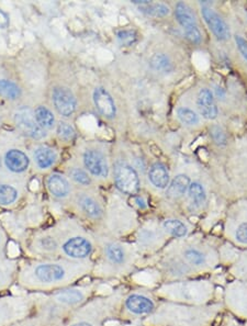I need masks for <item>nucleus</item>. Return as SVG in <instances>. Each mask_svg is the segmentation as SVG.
<instances>
[{
	"instance_id": "f257e3e1",
	"label": "nucleus",
	"mask_w": 247,
	"mask_h": 326,
	"mask_svg": "<svg viewBox=\"0 0 247 326\" xmlns=\"http://www.w3.org/2000/svg\"><path fill=\"white\" fill-rule=\"evenodd\" d=\"M91 270V265L66 258L20 261L15 284L27 293H51L69 287Z\"/></svg>"
},
{
	"instance_id": "f03ea898",
	"label": "nucleus",
	"mask_w": 247,
	"mask_h": 326,
	"mask_svg": "<svg viewBox=\"0 0 247 326\" xmlns=\"http://www.w3.org/2000/svg\"><path fill=\"white\" fill-rule=\"evenodd\" d=\"M33 312L32 293L0 296V326H10L27 319Z\"/></svg>"
},
{
	"instance_id": "7ed1b4c3",
	"label": "nucleus",
	"mask_w": 247,
	"mask_h": 326,
	"mask_svg": "<svg viewBox=\"0 0 247 326\" xmlns=\"http://www.w3.org/2000/svg\"><path fill=\"white\" fill-rule=\"evenodd\" d=\"M92 252L94 245L84 236H71L60 243V255L69 261H84L91 256Z\"/></svg>"
},
{
	"instance_id": "20e7f679",
	"label": "nucleus",
	"mask_w": 247,
	"mask_h": 326,
	"mask_svg": "<svg viewBox=\"0 0 247 326\" xmlns=\"http://www.w3.org/2000/svg\"><path fill=\"white\" fill-rule=\"evenodd\" d=\"M91 289L89 287H66L49 293L51 299L70 313L78 309L88 298Z\"/></svg>"
},
{
	"instance_id": "39448f33",
	"label": "nucleus",
	"mask_w": 247,
	"mask_h": 326,
	"mask_svg": "<svg viewBox=\"0 0 247 326\" xmlns=\"http://www.w3.org/2000/svg\"><path fill=\"white\" fill-rule=\"evenodd\" d=\"M175 15L178 23L182 25L186 38L193 44H200L202 41V34L195 20V15L187 3L178 2L175 7Z\"/></svg>"
},
{
	"instance_id": "423d86ee",
	"label": "nucleus",
	"mask_w": 247,
	"mask_h": 326,
	"mask_svg": "<svg viewBox=\"0 0 247 326\" xmlns=\"http://www.w3.org/2000/svg\"><path fill=\"white\" fill-rule=\"evenodd\" d=\"M27 254L31 260L58 258L60 255V241L52 234H42L32 241L28 247Z\"/></svg>"
},
{
	"instance_id": "0eeeda50",
	"label": "nucleus",
	"mask_w": 247,
	"mask_h": 326,
	"mask_svg": "<svg viewBox=\"0 0 247 326\" xmlns=\"http://www.w3.org/2000/svg\"><path fill=\"white\" fill-rule=\"evenodd\" d=\"M14 121L19 130L21 131L24 135L34 139H41L46 136L45 130H43L38 124L37 120H35L34 113L31 109L27 107L20 108L19 110L15 112Z\"/></svg>"
},
{
	"instance_id": "6e6552de",
	"label": "nucleus",
	"mask_w": 247,
	"mask_h": 326,
	"mask_svg": "<svg viewBox=\"0 0 247 326\" xmlns=\"http://www.w3.org/2000/svg\"><path fill=\"white\" fill-rule=\"evenodd\" d=\"M115 181L117 188L122 194L125 195H136L140 190V178L130 165L122 164L116 168Z\"/></svg>"
},
{
	"instance_id": "1a4fd4ad",
	"label": "nucleus",
	"mask_w": 247,
	"mask_h": 326,
	"mask_svg": "<svg viewBox=\"0 0 247 326\" xmlns=\"http://www.w3.org/2000/svg\"><path fill=\"white\" fill-rule=\"evenodd\" d=\"M20 261L13 257L0 258V296L8 292L17 281Z\"/></svg>"
},
{
	"instance_id": "9d476101",
	"label": "nucleus",
	"mask_w": 247,
	"mask_h": 326,
	"mask_svg": "<svg viewBox=\"0 0 247 326\" xmlns=\"http://www.w3.org/2000/svg\"><path fill=\"white\" fill-rule=\"evenodd\" d=\"M201 13L205 23L215 38L220 41H225L230 38L231 31L228 23L215 10L208 6H202Z\"/></svg>"
},
{
	"instance_id": "9b49d317",
	"label": "nucleus",
	"mask_w": 247,
	"mask_h": 326,
	"mask_svg": "<svg viewBox=\"0 0 247 326\" xmlns=\"http://www.w3.org/2000/svg\"><path fill=\"white\" fill-rule=\"evenodd\" d=\"M52 100L60 115L70 117L76 111L77 100L73 91L66 87H56L53 90Z\"/></svg>"
},
{
	"instance_id": "f8f14e48",
	"label": "nucleus",
	"mask_w": 247,
	"mask_h": 326,
	"mask_svg": "<svg viewBox=\"0 0 247 326\" xmlns=\"http://www.w3.org/2000/svg\"><path fill=\"white\" fill-rule=\"evenodd\" d=\"M84 164L88 172L96 177L106 178L109 174L107 158L105 155L96 149H88L84 154Z\"/></svg>"
},
{
	"instance_id": "ddd939ff",
	"label": "nucleus",
	"mask_w": 247,
	"mask_h": 326,
	"mask_svg": "<svg viewBox=\"0 0 247 326\" xmlns=\"http://www.w3.org/2000/svg\"><path fill=\"white\" fill-rule=\"evenodd\" d=\"M197 106L200 115L208 120H214L219 115L218 106L215 103L212 91L208 88H202L197 97Z\"/></svg>"
},
{
	"instance_id": "4468645a",
	"label": "nucleus",
	"mask_w": 247,
	"mask_h": 326,
	"mask_svg": "<svg viewBox=\"0 0 247 326\" xmlns=\"http://www.w3.org/2000/svg\"><path fill=\"white\" fill-rule=\"evenodd\" d=\"M94 102L97 108V110L99 111L102 116L108 119H112L116 117L117 113V108L113 101L111 95L108 92L105 88L98 87L94 91Z\"/></svg>"
},
{
	"instance_id": "2eb2a0df",
	"label": "nucleus",
	"mask_w": 247,
	"mask_h": 326,
	"mask_svg": "<svg viewBox=\"0 0 247 326\" xmlns=\"http://www.w3.org/2000/svg\"><path fill=\"white\" fill-rule=\"evenodd\" d=\"M124 307L128 312L141 315L147 314L154 310V303L152 300L137 293H132L124 301Z\"/></svg>"
},
{
	"instance_id": "dca6fc26",
	"label": "nucleus",
	"mask_w": 247,
	"mask_h": 326,
	"mask_svg": "<svg viewBox=\"0 0 247 326\" xmlns=\"http://www.w3.org/2000/svg\"><path fill=\"white\" fill-rule=\"evenodd\" d=\"M29 157L19 149H11L6 154L4 164L13 173H23L29 167Z\"/></svg>"
},
{
	"instance_id": "f3484780",
	"label": "nucleus",
	"mask_w": 247,
	"mask_h": 326,
	"mask_svg": "<svg viewBox=\"0 0 247 326\" xmlns=\"http://www.w3.org/2000/svg\"><path fill=\"white\" fill-rule=\"evenodd\" d=\"M148 179L154 187L165 189L169 185V173L166 165L163 163H154L148 170Z\"/></svg>"
},
{
	"instance_id": "a211bd4d",
	"label": "nucleus",
	"mask_w": 247,
	"mask_h": 326,
	"mask_svg": "<svg viewBox=\"0 0 247 326\" xmlns=\"http://www.w3.org/2000/svg\"><path fill=\"white\" fill-rule=\"evenodd\" d=\"M104 254L106 261L113 267H121L125 263L126 254L124 248L117 243H108L105 245Z\"/></svg>"
},
{
	"instance_id": "6ab92c4d",
	"label": "nucleus",
	"mask_w": 247,
	"mask_h": 326,
	"mask_svg": "<svg viewBox=\"0 0 247 326\" xmlns=\"http://www.w3.org/2000/svg\"><path fill=\"white\" fill-rule=\"evenodd\" d=\"M48 188L50 193L56 198H66L70 193V186L63 176L59 174L51 175L48 179Z\"/></svg>"
},
{
	"instance_id": "aec40b11",
	"label": "nucleus",
	"mask_w": 247,
	"mask_h": 326,
	"mask_svg": "<svg viewBox=\"0 0 247 326\" xmlns=\"http://www.w3.org/2000/svg\"><path fill=\"white\" fill-rule=\"evenodd\" d=\"M190 184L191 183H190V178L187 175H184V174L177 175L176 177L172 180L171 185H168L167 196H169V198H173V199L180 198V196H183L185 194L187 193Z\"/></svg>"
},
{
	"instance_id": "412c9836",
	"label": "nucleus",
	"mask_w": 247,
	"mask_h": 326,
	"mask_svg": "<svg viewBox=\"0 0 247 326\" xmlns=\"http://www.w3.org/2000/svg\"><path fill=\"white\" fill-rule=\"evenodd\" d=\"M78 204L85 215L92 220H99L104 215V210L97 201L88 196H82L78 200Z\"/></svg>"
},
{
	"instance_id": "4be33fe9",
	"label": "nucleus",
	"mask_w": 247,
	"mask_h": 326,
	"mask_svg": "<svg viewBox=\"0 0 247 326\" xmlns=\"http://www.w3.org/2000/svg\"><path fill=\"white\" fill-rule=\"evenodd\" d=\"M34 158L40 168L46 169L51 166H53V164L56 160V154L52 148L39 147L35 149Z\"/></svg>"
},
{
	"instance_id": "5701e85b",
	"label": "nucleus",
	"mask_w": 247,
	"mask_h": 326,
	"mask_svg": "<svg viewBox=\"0 0 247 326\" xmlns=\"http://www.w3.org/2000/svg\"><path fill=\"white\" fill-rule=\"evenodd\" d=\"M150 66L153 70L163 72V74H167V72H171L173 70L171 59L164 53L154 54L150 60Z\"/></svg>"
},
{
	"instance_id": "b1692460",
	"label": "nucleus",
	"mask_w": 247,
	"mask_h": 326,
	"mask_svg": "<svg viewBox=\"0 0 247 326\" xmlns=\"http://www.w3.org/2000/svg\"><path fill=\"white\" fill-rule=\"evenodd\" d=\"M34 118L37 120L39 126L43 129V130H50L52 129L55 124V118L53 113L51 112L48 108L40 106L34 111Z\"/></svg>"
},
{
	"instance_id": "393cba45",
	"label": "nucleus",
	"mask_w": 247,
	"mask_h": 326,
	"mask_svg": "<svg viewBox=\"0 0 247 326\" xmlns=\"http://www.w3.org/2000/svg\"><path fill=\"white\" fill-rule=\"evenodd\" d=\"M21 95V90L17 84L7 79H0V96L9 100H15Z\"/></svg>"
},
{
	"instance_id": "a878e982",
	"label": "nucleus",
	"mask_w": 247,
	"mask_h": 326,
	"mask_svg": "<svg viewBox=\"0 0 247 326\" xmlns=\"http://www.w3.org/2000/svg\"><path fill=\"white\" fill-rule=\"evenodd\" d=\"M164 230L174 237H184L187 235L188 229L182 221L176 219H169L166 220L163 223Z\"/></svg>"
},
{
	"instance_id": "bb28decb",
	"label": "nucleus",
	"mask_w": 247,
	"mask_h": 326,
	"mask_svg": "<svg viewBox=\"0 0 247 326\" xmlns=\"http://www.w3.org/2000/svg\"><path fill=\"white\" fill-rule=\"evenodd\" d=\"M19 194L15 188L8 185L0 184V205L9 206L18 200Z\"/></svg>"
},
{
	"instance_id": "cd10ccee",
	"label": "nucleus",
	"mask_w": 247,
	"mask_h": 326,
	"mask_svg": "<svg viewBox=\"0 0 247 326\" xmlns=\"http://www.w3.org/2000/svg\"><path fill=\"white\" fill-rule=\"evenodd\" d=\"M140 9L142 12L152 15V17H166V15H168L169 12H171L169 7L162 2H150L147 4H143V6H140Z\"/></svg>"
},
{
	"instance_id": "c85d7f7f",
	"label": "nucleus",
	"mask_w": 247,
	"mask_h": 326,
	"mask_svg": "<svg viewBox=\"0 0 247 326\" xmlns=\"http://www.w3.org/2000/svg\"><path fill=\"white\" fill-rule=\"evenodd\" d=\"M188 194L192 203L197 206L202 205L205 202V199H207V194H205L203 186L199 183L190 184Z\"/></svg>"
},
{
	"instance_id": "c756f323",
	"label": "nucleus",
	"mask_w": 247,
	"mask_h": 326,
	"mask_svg": "<svg viewBox=\"0 0 247 326\" xmlns=\"http://www.w3.org/2000/svg\"><path fill=\"white\" fill-rule=\"evenodd\" d=\"M177 117L186 126H197L200 121L197 113L186 107H179L177 109Z\"/></svg>"
},
{
	"instance_id": "7c9ffc66",
	"label": "nucleus",
	"mask_w": 247,
	"mask_h": 326,
	"mask_svg": "<svg viewBox=\"0 0 247 326\" xmlns=\"http://www.w3.org/2000/svg\"><path fill=\"white\" fill-rule=\"evenodd\" d=\"M184 256L193 266H201L205 261V257L203 254L200 251L195 250V248H188V250L185 251Z\"/></svg>"
},
{
	"instance_id": "2f4dec72",
	"label": "nucleus",
	"mask_w": 247,
	"mask_h": 326,
	"mask_svg": "<svg viewBox=\"0 0 247 326\" xmlns=\"http://www.w3.org/2000/svg\"><path fill=\"white\" fill-rule=\"evenodd\" d=\"M119 42L124 46H131L137 41V34L133 30H121L117 33Z\"/></svg>"
},
{
	"instance_id": "473e14b6",
	"label": "nucleus",
	"mask_w": 247,
	"mask_h": 326,
	"mask_svg": "<svg viewBox=\"0 0 247 326\" xmlns=\"http://www.w3.org/2000/svg\"><path fill=\"white\" fill-rule=\"evenodd\" d=\"M58 134L62 139H64L66 142H69L75 137V130L70 124L66 122H61L58 126Z\"/></svg>"
},
{
	"instance_id": "72a5a7b5",
	"label": "nucleus",
	"mask_w": 247,
	"mask_h": 326,
	"mask_svg": "<svg viewBox=\"0 0 247 326\" xmlns=\"http://www.w3.org/2000/svg\"><path fill=\"white\" fill-rule=\"evenodd\" d=\"M210 135L212 136L215 144L226 145V143H228V136H226L223 129L219 126H212L210 128Z\"/></svg>"
},
{
	"instance_id": "f704fd0d",
	"label": "nucleus",
	"mask_w": 247,
	"mask_h": 326,
	"mask_svg": "<svg viewBox=\"0 0 247 326\" xmlns=\"http://www.w3.org/2000/svg\"><path fill=\"white\" fill-rule=\"evenodd\" d=\"M70 176L77 184H80L82 186L89 185L90 181H91L88 174H87L86 172H84L82 169H79V168H74L73 170H71Z\"/></svg>"
},
{
	"instance_id": "c9c22d12",
	"label": "nucleus",
	"mask_w": 247,
	"mask_h": 326,
	"mask_svg": "<svg viewBox=\"0 0 247 326\" xmlns=\"http://www.w3.org/2000/svg\"><path fill=\"white\" fill-rule=\"evenodd\" d=\"M235 239L238 240V242L242 243V244L247 245V221L239 225L235 233Z\"/></svg>"
},
{
	"instance_id": "e433bc0d",
	"label": "nucleus",
	"mask_w": 247,
	"mask_h": 326,
	"mask_svg": "<svg viewBox=\"0 0 247 326\" xmlns=\"http://www.w3.org/2000/svg\"><path fill=\"white\" fill-rule=\"evenodd\" d=\"M235 43H236V48H238L241 55L243 56V59L247 62V40L244 39L243 36L236 35Z\"/></svg>"
},
{
	"instance_id": "4c0bfd02",
	"label": "nucleus",
	"mask_w": 247,
	"mask_h": 326,
	"mask_svg": "<svg viewBox=\"0 0 247 326\" xmlns=\"http://www.w3.org/2000/svg\"><path fill=\"white\" fill-rule=\"evenodd\" d=\"M10 326H40V324L37 321V319L33 317V315H30V317H28L27 319H24L22 321H19V322L14 323V324L10 325Z\"/></svg>"
},
{
	"instance_id": "58836bf2",
	"label": "nucleus",
	"mask_w": 247,
	"mask_h": 326,
	"mask_svg": "<svg viewBox=\"0 0 247 326\" xmlns=\"http://www.w3.org/2000/svg\"><path fill=\"white\" fill-rule=\"evenodd\" d=\"M8 256V243L2 232L0 231V258H7Z\"/></svg>"
},
{
	"instance_id": "ea45409f",
	"label": "nucleus",
	"mask_w": 247,
	"mask_h": 326,
	"mask_svg": "<svg viewBox=\"0 0 247 326\" xmlns=\"http://www.w3.org/2000/svg\"><path fill=\"white\" fill-rule=\"evenodd\" d=\"M9 25V18L7 13H4L2 10H0V29H4Z\"/></svg>"
},
{
	"instance_id": "a19ab883",
	"label": "nucleus",
	"mask_w": 247,
	"mask_h": 326,
	"mask_svg": "<svg viewBox=\"0 0 247 326\" xmlns=\"http://www.w3.org/2000/svg\"><path fill=\"white\" fill-rule=\"evenodd\" d=\"M136 202L138 203V206H140V208H142V209L146 208V204H144L145 202H144L142 198H136Z\"/></svg>"
}]
</instances>
